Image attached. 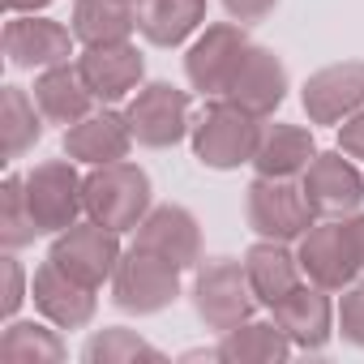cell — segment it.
<instances>
[{"instance_id":"1","label":"cell","mask_w":364,"mask_h":364,"mask_svg":"<svg viewBox=\"0 0 364 364\" xmlns=\"http://www.w3.org/2000/svg\"><path fill=\"white\" fill-rule=\"evenodd\" d=\"M86 219L112 228V232H137V223L150 215V176L137 163H103L82 180Z\"/></svg>"},{"instance_id":"2","label":"cell","mask_w":364,"mask_h":364,"mask_svg":"<svg viewBox=\"0 0 364 364\" xmlns=\"http://www.w3.org/2000/svg\"><path fill=\"white\" fill-rule=\"evenodd\" d=\"M262 116L245 112L232 99H215L210 107H202V116L193 120L189 137H193V154L215 167V171H232L240 163H253L257 141H262Z\"/></svg>"},{"instance_id":"3","label":"cell","mask_w":364,"mask_h":364,"mask_svg":"<svg viewBox=\"0 0 364 364\" xmlns=\"http://www.w3.org/2000/svg\"><path fill=\"white\" fill-rule=\"evenodd\" d=\"M253 309H257V296H253L245 262H236V257H206V262H198V274H193V313L202 317L206 330L228 334L240 321H249Z\"/></svg>"},{"instance_id":"4","label":"cell","mask_w":364,"mask_h":364,"mask_svg":"<svg viewBox=\"0 0 364 364\" xmlns=\"http://www.w3.org/2000/svg\"><path fill=\"white\" fill-rule=\"evenodd\" d=\"M180 266H171L167 257L150 253V249H129L112 274V304L120 313H133V317H150V313H163L176 296H180Z\"/></svg>"},{"instance_id":"5","label":"cell","mask_w":364,"mask_h":364,"mask_svg":"<svg viewBox=\"0 0 364 364\" xmlns=\"http://www.w3.org/2000/svg\"><path fill=\"white\" fill-rule=\"evenodd\" d=\"M245 215H249V228L262 240H283V245L300 240L317 219L296 180H274V176H257L249 185Z\"/></svg>"},{"instance_id":"6","label":"cell","mask_w":364,"mask_h":364,"mask_svg":"<svg viewBox=\"0 0 364 364\" xmlns=\"http://www.w3.org/2000/svg\"><path fill=\"white\" fill-rule=\"evenodd\" d=\"M249 35L240 22H215L202 31V39L189 48L185 56V73H189V86L198 95H210V99H223L249 56Z\"/></svg>"},{"instance_id":"7","label":"cell","mask_w":364,"mask_h":364,"mask_svg":"<svg viewBox=\"0 0 364 364\" xmlns=\"http://www.w3.org/2000/svg\"><path fill=\"white\" fill-rule=\"evenodd\" d=\"M124 120H129V133H133L137 146L167 150V146H176L180 137L193 129V120H189V95L176 90L171 82H146L129 99Z\"/></svg>"},{"instance_id":"8","label":"cell","mask_w":364,"mask_h":364,"mask_svg":"<svg viewBox=\"0 0 364 364\" xmlns=\"http://www.w3.org/2000/svg\"><path fill=\"white\" fill-rule=\"evenodd\" d=\"M26 202L39 219V232L43 236H60L65 228H73L82 215H86V202H82V176L73 171V159H48V163H35L26 171Z\"/></svg>"},{"instance_id":"9","label":"cell","mask_w":364,"mask_h":364,"mask_svg":"<svg viewBox=\"0 0 364 364\" xmlns=\"http://www.w3.org/2000/svg\"><path fill=\"white\" fill-rule=\"evenodd\" d=\"M65 274H73L77 283H86V287H103L112 274H116V266H120V232H112V228H103V223H95V219H86V223H73V228H65L56 240H52V253H48Z\"/></svg>"},{"instance_id":"10","label":"cell","mask_w":364,"mask_h":364,"mask_svg":"<svg viewBox=\"0 0 364 364\" xmlns=\"http://www.w3.org/2000/svg\"><path fill=\"white\" fill-rule=\"evenodd\" d=\"M296 257L309 283L326 287V291H347L355 283V240H351V223L347 219H326L313 223L300 240H296Z\"/></svg>"},{"instance_id":"11","label":"cell","mask_w":364,"mask_h":364,"mask_svg":"<svg viewBox=\"0 0 364 364\" xmlns=\"http://www.w3.org/2000/svg\"><path fill=\"white\" fill-rule=\"evenodd\" d=\"M300 189H304L313 215H321V219H347L364 202V176L355 171L351 154H343V150H326L321 154L317 150V159L300 176Z\"/></svg>"},{"instance_id":"12","label":"cell","mask_w":364,"mask_h":364,"mask_svg":"<svg viewBox=\"0 0 364 364\" xmlns=\"http://www.w3.org/2000/svg\"><path fill=\"white\" fill-rule=\"evenodd\" d=\"M304 116L313 124H343L364 107V60H343L317 69L300 90Z\"/></svg>"},{"instance_id":"13","label":"cell","mask_w":364,"mask_h":364,"mask_svg":"<svg viewBox=\"0 0 364 364\" xmlns=\"http://www.w3.org/2000/svg\"><path fill=\"white\" fill-rule=\"evenodd\" d=\"M137 249H150L159 257H167L180 270H198L202 262V228L185 206H150V215L137 223Z\"/></svg>"},{"instance_id":"14","label":"cell","mask_w":364,"mask_h":364,"mask_svg":"<svg viewBox=\"0 0 364 364\" xmlns=\"http://www.w3.org/2000/svg\"><path fill=\"white\" fill-rule=\"evenodd\" d=\"M5 56L14 69H52L73 56V31H65L52 18L35 14H14L5 26Z\"/></svg>"},{"instance_id":"15","label":"cell","mask_w":364,"mask_h":364,"mask_svg":"<svg viewBox=\"0 0 364 364\" xmlns=\"http://www.w3.org/2000/svg\"><path fill=\"white\" fill-rule=\"evenodd\" d=\"M77 69H82L90 95H95V103H103V107L129 99V95L141 86V77H146V60H141V52H137L129 39H124V43L86 48V52L77 56Z\"/></svg>"},{"instance_id":"16","label":"cell","mask_w":364,"mask_h":364,"mask_svg":"<svg viewBox=\"0 0 364 364\" xmlns=\"http://www.w3.org/2000/svg\"><path fill=\"white\" fill-rule=\"evenodd\" d=\"M31 300H35V309H39L52 326H60V330H82V326H90V317H95V309H99L95 287H86V283H77L73 274H65L52 257L35 270V279H31Z\"/></svg>"},{"instance_id":"17","label":"cell","mask_w":364,"mask_h":364,"mask_svg":"<svg viewBox=\"0 0 364 364\" xmlns=\"http://www.w3.org/2000/svg\"><path fill=\"white\" fill-rule=\"evenodd\" d=\"M270 317L300 351H321L334 334V304H330L326 287H317V283H300L296 291H287L270 309Z\"/></svg>"},{"instance_id":"18","label":"cell","mask_w":364,"mask_h":364,"mask_svg":"<svg viewBox=\"0 0 364 364\" xmlns=\"http://www.w3.org/2000/svg\"><path fill=\"white\" fill-rule=\"evenodd\" d=\"M223 99L240 103L245 112H253L262 120L274 116L283 107V99H287V65L270 48H257L253 43L249 56H245V65H240V73H236V82H232V90Z\"/></svg>"},{"instance_id":"19","label":"cell","mask_w":364,"mask_h":364,"mask_svg":"<svg viewBox=\"0 0 364 364\" xmlns=\"http://www.w3.org/2000/svg\"><path fill=\"white\" fill-rule=\"evenodd\" d=\"M129 146H133L129 120H124V112H112V107L90 112V116H82L77 124L65 129V154L73 163H86V167L116 163V159L129 154Z\"/></svg>"},{"instance_id":"20","label":"cell","mask_w":364,"mask_h":364,"mask_svg":"<svg viewBox=\"0 0 364 364\" xmlns=\"http://www.w3.org/2000/svg\"><path fill=\"white\" fill-rule=\"evenodd\" d=\"M31 95H35L43 120H48V124H65V129L77 124L82 116H90V103H95V95H90L82 69L69 65V60H65V65H52V69H39Z\"/></svg>"},{"instance_id":"21","label":"cell","mask_w":364,"mask_h":364,"mask_svg":"<svg viewBox=\"0 0 364 364\" xmlns=\"http://www.w3.org/2000/svg\"><path fill=\"white\" fill-rule=\"evenodd\" d=\"M317 159V141L309 129L300 124H266L257 154H253V171L257 176H274V180H300L309 171V163Z\"/></svg>"},{"instance_id":"22","label":"cell","mask_w":364,"mask_h":364,"mask_svg":"<svg viewBox=\"0 0 364 364\" xmlns=\"http://www.w3.org/2000/svg\"><path fill=\"white\" fill-rule=\"evenodd\" d=\"M245 270H249V283H253V296L262 309H274L287 291L300 287V257L283 245V240H257L249 253H245Z\"/></svg>"},{"instance_id":"23","label":"cell","mask_w":364,"mask_h":364,"mask_svg":"<svg viewBox=\"0 0 364 364\" xmlns=\"http://www.w3.org/2000/svg\"><path fill=\"white\" fill-rule=\"evenodd\" d=\"M137 31L154 48H180L202 22H206V0H137Z\"/></svg>"},{"instance_id":"24","label":"cell","mask_w":364,"mask_h":364,"mask_svg":"<svg viewBox=\"0 0 364 364\" xmlns=\"http://www.w3.org/2000/svg\"><path fill=\"white\" fill-rule=\"evenodd\" d=\"M291 338L279 330V321H240L236 330H228L215 347V360L223 364H283L291 355Z\"/></svg>"},{"instance_id":"25","label":"cell","mask_w":364,"mask_h":364,"mask_svg":"<svg viewBox=\"0 0 364 364\" xmlns=\"http://www.w3.org/2000/svg\"><path fill=\"white\" fill-rule=\"evenodd\" d=\"M137 31V14L129 0H73V39L82 48L124 43Z\"/></svg>"},{"instance_id":"26","label":"cell","mask_w":364,"mask_h":364,"mask_svg":"<svg viewBox=\"0 0 364 364\" xmlns=\"http://www.w3.org/2000/svg\"><path fill=\"white\" fill-rule=\"evenodd\" d=\"M0 137H5V159H22L26 150L39 146L43 137V112L35 103V95H26L22 86H5L0 99Z\"/></svg>"},{"instance_id":"27","label":"cell","mask_w":364,"mask_h":364,"mask_svg":"<svg viewBox=\"0 0 364 364\" xmlns=\"http://www.w3.org/2000/svg\"><path fill=\"white\" fill-rule=\"evenodd\" d=\"M0 360L5 364H60L65 360V343L56 330L39 326V321H14L0 334Z\"/></svg>"},{"instance_id":"28","label":"cell","mask_w":364,"mask_h":364,"mask_svg":"<svg viewBox=\"0 0 364 364\" xmlns=\"http://www.w3.org/2000/svg\"><path fill=\"white\" fill-rule=\"evenodd\" d=\"M35 236L43 232L26 202V176H5V185H0V245H5V253H18L35 245Z\"/></svg>"},{"instance_id":"29","label":"cell","mask_w":364,"mask_h":364,"mask_svg":"<svg viewBox=\"0 0 364 364\" xmlns=\"http://www.w3.org/2000/svg\"><path fill=\"white\" fill-rule=\"evenodd\" d=\"M82 360H86V364H124V360H163V351H159L154 343H146L137 330L107 326V330H99V334L82 347Z\"/></svg>"},{"instance_id":"30","label":"cell","mask_w":364,"mask_h":364,"mask_svg":"<svg viewBox=\"0 0 364 364\" xmlns=\"http://www.w3.org/2000/svg\"><path fill=\"white\" fill-rule=\"evenodd\" d=\"M26 296H31V291H26V270H22V262H18L14 253H5V257H0V317H18V309H22Z\"/></svg>"},{"instance_id":"31","label":"cell","mask_w":364,"mask_h":364,"mask_svg":"<svg viewBox=\"0 0 364 364\" xmlns=\"http://www.w3.org/2000/svg\"><path fill=\"white\" fill-rule=\"evenodd\" d=\"M338 330L351 347H364V283H351L338 304Z\"/></svg>"},{"instance_id":"32","label":"cell","mask_w":364,"mask_h":364,"mask_svg":"<svg viewBox=\"0 0 364 364\" xmlns=\"http://www.w3.org/2000/svg\"><path fill=\"white\" fill-rule=\"evenodd\" d=\"M223 9H228L232 22H240V26H257V22H266V18L279 9V0H223Z\"/></svg>"},{"instance_id":"33","label":"cell","mask_w":364,"mask_h":364,"mask_svg":"<svg viewBox=\"0 0 364 364\" xmlns=\"http://www.w3.org/2000/svg\"><path fill=\"white\" fill-rule=\"evenodd\" d=\"M338 150L351 159H364V107L338 124Z\"/></svg>"},{"instance_id":"34","label":"cell","mask_w":364,"mask_h":364,"mask_svg":"<svg viewBox=\"0 0 364 364\" xmlns=\"http://www.w3.org/2000/svg\"><path fill=\"white\" fill-rule=\"evenodd\" d=\"M347 223H351V240H355V283H364V215L355 210Z\"/></svg>"},{"instance_id":"35","label":"cell","mask_w":364,"mask_h":364,"mask_svg":"<svg viewBox=\"0 0 364 364\" xmlns=\"http://www.w3.org/2000/svg\"><path fill=\"white\" fill-rule=\"evenodd\" d=\"M9 5V14H39V9H48L52 0H5Z\"/></svg>"},{"instance_id":"36","label":"cell","mask_w":364,"mask_h":364,"mask_svg":"<svg viewBox=\"0 0 364 364\" xmlns=\"http://www.w3.org/2000/svg\"><path fill=\"white\" fill-rule=\"evenodd\" d=\"M129 5H137V0H129Z\"/></svg>"}]
</instances>
